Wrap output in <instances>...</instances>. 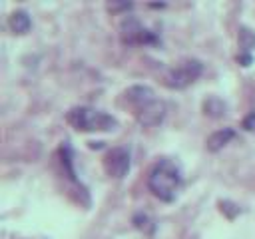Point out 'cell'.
<instances>
[{"label": "cell", "instance_id": "7a4b0ae2", "mask_svg": "<svg viewBox=\"0 0 255 239\" xmlns=\"http://www.w3.org/2000/svg\"><path fill=\"white\" fill-rule=\"evenodd\" d=\"M147 187L157 199H161L165 203L173 201L181 187L179 167L171 159H159L147 175Z\"/></svg>", "mask_w": 255, "mask_h": 239}, {"label": "cell", "instance_id": "ba28073f", "mask_svg": "<svg viewBox=\"0 0 255 239\" xmlns=\"http://www.w3.org/2000/svg\"><path fill=\"white\" fill-rule=\"evenodd\" d=\"M8 26H10V30H12L14 34H26V32L30 30V26H32V20H30L28 12L16 10V12H12L10 18H8Z\"/></svg>", "mask_w": 255, "mask_h": 239}, {"label": "cell", "instance_id": "8992f818", "mask_svg": "<svg viewBox=\"0 0 255 239\" xmlns=\"http://www.w3.org/2000/svg\"><path fill=\"white\" fill-rule=\"evenodd\" d=\"M104 169L110 177H124L129 169V151L126 147H112L104 155Z\"/></svg>", "mask_w": 255, "mask_h": 239}, {"label": "cell", "instance_id": "3957f363", "mask_svg": "<svg viewBox=\"0 0 255 239\" xmlns=\"http://www.w3.org/2000/svg\"><path fill=\"white\" fill-rule=\"evenodd\" d=\"M66 121L78 131H112L118 127L114 116L88 106H76L66 114Z\"/></svg>", "mask_w": 255, "mask_h": 239}, {"label": "cell", "instance_id": "6da1fadb", "mask_svg": "<svg viewBox=\"0 0 255 239\" xmlns=\"http://www.w3.org/2000/svg\"><path fill=\"white\" fill-rule=\"evenodd\" d=\"M126 108L141 125H157L165 116V104L147 86H131L122 96Z\"/></svg>", "mask_w": 255, "mask_h": 239}, {"label": "cell", "instance_id": "9c48e42d", "mask_svg": "<svg viewBox=\"0 0 255 239\" xmlns=\"http://www.w3.org/2000/svg\"><path fill=\"white\" fill-rule=\"evenodd\" d=\"M203 110L207 116H213V118H219L221 114H225V106L217 100V98H209L205 104H203Z\"/></svg>", "mask_w": 255, "mask_h": 239}, {"label": "cell", "instance_id": "277c9868", "mask_svg": "<svg viewBox=\"0 0 255 239\" xmlns=\"http://www.w3.org/2000/svg\"><path fill=\"white\" fill-rule=\"evenodd\" d=\"M203 72V64L195 58H185L181 62H177L173 68L167 70L165 78H163V84L171 90H183L187 88L189 84H193Z\"/></svg>", "mask_w": 255, "mask_h": 239}, {"label": "cell", "instance_id": "5b68a950", "mask_svg": "<svg viewBox=\"0 0 255 239\" xmlns=\"http://www.w3.org/2000/svg\"><path fill=\"white\" fill-rule=\"evenodd\" d=\"M120 36H122V42L124 44H153V42H157V38L149 30H145L139 24V20H135L131 16H128L122 22Z\"/></svg>", "mask_w": 255, "mask_h": 239}, {"label": "cell", "instance_id": "30bf717a", "mask_svg": "<svg viewBox=\"0 0 255 239\" xmlns=\"http://www.w3.org/2000/svg\"><path fill=\"white\" fill-rule=\"evenodd\" d=\"M243 129H247V131H253L255 133V110L253 112H249L245 118H243Z\"/></svg>", "mask_w": 255, "mask_h": 239}, {"label": "cell", "instance_id": "52a82bcc", "mask_svg": "<svg viewBox=\"0 0 255 239\" xmlns=\"http://www.w3.org/2000/svg\"><path fill=\"white\" fill-rule=\"evenodd\" d=\"M235 135V131L231 129V127H223V129H217V131H213L209 137H207V141H205V147L209 149V151H219L225 143H229V139Z\"/></svg>", "mask_w": 255, "mask_h": 239}]
</instances>
